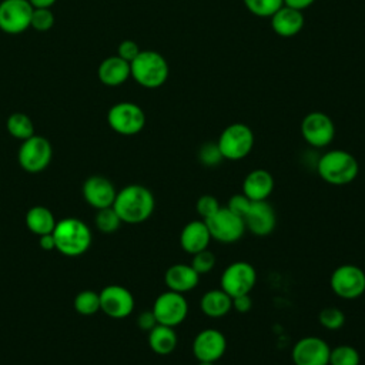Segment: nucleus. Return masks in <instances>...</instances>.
I'll list each match as a JSON object with an SVG mask.
<instances>
[{
  "label": "nucleus",
  "instance_id": "obj_1",
  "mask_svg": "<svg viewBox=\"0 0 365 365\" xmlns=\"http://www.w3.org/2000/svg\"><path fill=\"white\" fill-rule=\"evenodd\" d=\"M113 208L125 224H141L155 208L153 192L141 184H130L117 191Z\"/></svg>",
  "mask_w": 365,
  "mask_h": 365
},
{
  "label": "nucleus",
  "instance_id": "obj_2",
  "mask_svg": "<svg viewBox=\"0 0 365 365\" xmlns=\"http://www.w3.org/2000/svg\"><path fill=\"white\" fill-rule=\"evenodd\" d=\"M317 173L331 185H346L359 173L358 160L345 150H329L317 161Z\"/></svg>",
  "mask_w": 365,
  "mask_h": 365
},
{
  "label": "nucleus",
  "instance_id": "obj_3",
  "mask_svg": "<svg viewBox=\"0 0 365 365\" xmlns=\"http://www.w3.org/2000/svg\"><path fill=\"white\" fill-rule=\"evenodd\" d=\"M53 237L56 250L67 257H78L91 245V231L88 225L78 218H63L57 221Z\"/></svg>",
  "mask_w": 365,
  "mask_h": 365
},
{
  "label": "nucleus",
  "instance_id": "obj_4",
  "mask_svg": "<svg viewBox=\"0 0 365 365\" xmlns=\"http://www.w3.org/2000/svg\"><path fill=\"white\" fill-rule=\"evenodd\" d=\"M131 77L141 87L157 88L168 78L167 60L154 50H141L138 56L130 63Z\"/></svg>",
  "mask_w": 365,
  "mask_h": 365
},
{
  "label": "nucleus",
  "instance_id": "obj_5",
  "mask_svg": "<svg viewBox=\"0 0 365 365\" xmlns=\"http://www.w3.org/2000/svg\"><path fill=\"white\" fill-rule=\"evenodd\" d=\"M217 144L224 160L238 161L251 153L254 147V133L244 123H232L221 131Z\"/></svg>",
  "mask_w": 365,
  "mask_h": 365
},
{
  "label": "nucleus",
  "instance_id": "obj_6",
  "mask_svg": "<svg viewBox=\"0 0 365 365\" xmlns=\"http://www.w3.org/2000/svg\"><path fill=\"white\" fill-rule=\"evenodd\" d=\"M107 123L117 134L134 135L144 128L145 114L135 103L120 101L110 107L107 113Z\"/></svg>",
  "mask_w": 365,
  "mask_h": 365
},
{
  "label": "nucleus",
  "instance_id": "obj_7",
  "mask_svg": "<svg viewBox=\"0 0 365 365\" xmlns=\"http://www.w3.org/2000/svg\"><path fill=\"white\" fill-rule=\"evenodd\" d=\"M329 287L342 299L359 298L365 292V271L355 264H342L332 271Z\"/></svg>",
  "mask_w": 365,
  "mask_h": 365
},
{
  "label": "nucleus",
  "instance_id": "obj_8",
  "mask_svg": "<svg viewBox=\"0 0 365 365\" xmlns=\"http://www.w3.org/2000/svg\"><path fill=\"white\" fill-rule=\"evenodd\" d=\"M257 284V269L247 261H234L227 265L220 278V288L231 298L250 294Z\"/></svg>",
  "mask_w": 365,
  "mask_h": 365
},
{
  "label": "nucleus",
  "instance_id": "obj_9",
  "mask_svg": "<svg viewBox=\"0 0 365 365\" xmlns=\"http://www.w3.org/2000/svg\"><path fill=\"white\" fill-rule=\"evenodd\" d=\"M151 311L157 324L175 328L188 317L190 305L184 294L168 289L155 298Z\"/></svg>",
  "mask_w": 365,
  "mask_h": 365
},
{
  "label": "nucleus",
  "instance_id": "obj_10",
  "mask_svg": "<svg viewBox=\"0 0 365 365\" xmlns=\"http://www.w3.org/2000/svg\"><path fill=\"white\" fill-rule=\"evenodd\" d=\"M205 222L211 238L222 244L240 241L247 231L244 218L234 214L227 207H221L211 218L205 220Z\"/></svg>",
  "mask_w": 365,
  "mask_h": 365
},
{
  "label": "nucleus",
  "instance_id": "obj_11",
  "mask_svg": "<svg viewBox=\"0 0 365 365\" xmlns=\"http://www.w3.org/2000/svg\"><path fill=\"white\" fill-rule=\"evenodd\" d=\"M53 148L50 141L43 135H31L21 141L17 160L20 167L27 173H40L47 168L51 161Z\"/></svg>",
  "mask_w": 365,
  "mask_h": 365
},
{
  "label": "nucleus",
  "instance_id": "obj_12",
  "mask_svg": "<svg viewBox=\"0 0 365 365\" xmlns=\"http://www.w3.org/2000/svg\"><path fill=\"white\" fill-rule=\"evenodd\" d=\"M34 7L29 0L0 1V30L6 34H20L30 27Z\"/></svg>",
  "mask_w": 365,
  "mask_h": 365
},
{
  "label": "nucleus",
  "instance_id": "obj_13",
  "mask_svg": "<svg viewBox=\"0 0 365 365\" xmlns=\"http://www.w3.org/2000/svg\"><path fill=\"white\" fill-rule=\"evenodd\" d=\"M301 134L311 147L324 148L332 143L335 137V125L328 114L312 111L302 118Z\"/></svg>",
  "mask_w": 365,
  "mask_h": 365
},
{
  "label": "nucleus",
  "instance_id": "obj_14",
  "mask_svg": "<svg viewBox=\"0 0 365 365\" xmlns=\"http://www.w3.org/2000/svg\"><path fill=\"white\" fill-rule=\"evenodd\" d=\"M329 352L331 346L325 339L307 335L294 344L291 358L294 365H328Z\"/></svg>",
  "mask_w": 365,
  "mask_h": 365
},
{
  "label": "nucleus",
  "instance_id": "obj_15",
  "mask_svg": "<svg viewBox=\"0 0 365 365\" xmlns=\"http://www.w3.org/2000/svg\"><path fill=\"white\" fill-rule=\"evenodd\" d=\"M100 294V311L114 319L127 318L134 311V297L123 285H107Z\"/></svg>",
  "mask_w": 365,
  "mask_h": 365
},
{
  "label": "nucleus",
  "instance_id": "obj_16",
  "mask_svg": "<svg viewBox=\"0 0 365 365\" xmlns=\"http://www.w3.org/2000/svg\"><path fill=\"white\" fill-rule=\"evenodd\" d=\"M227 345V338L220 329L205 328L192 339V355L197 361L217 362L224 356Z\"/></svg>",
  "mask_w": 365,
  "mask_h": 365
},
{
  "label": "nucleus",
  "instance_id": "obj_17",
  "mask_svg": "<svg viewBox=\"0 0 365 365\" xmlns=\"http://www.w3.org/2000/svg\"><path fill=\"white\" fill-rule=\"evenodd\" d=\"M245 230L255 237H267L277 227V214L274 207L267 201H252L244 215Z\"/></svg>",
  "mask_w": 365,
  "mask_h": 365
},
{
  "label": "nucleus",
  "instance_id": "obj_18",
  "mask_svg": "<svg viewBox=\"0 0 365 365\" xmlns=\"http://www.w3.org/2000/svg\"><path fill=\"white\" fill-rule=\"evenodd\" d=\"M83 195L88 205L101 210L113 207L117 191L114 184L103 175H91L84 181Z\"/></svg>",
  "mask_w": 365,
  "mask_h": 365
},
{
  "label": "nucleus",
  "instance_id": "obj_19",
  "mask_svg": "<svg viewBox=\"0 0 365 365\" xmlns=\"http://www.w3.org/2000/svg\"><path fill=\"white\" fill-rule=\"evenodd\" d=\"M211 240L207 222L201 218L187 222L180 232V245L190 255L207 250Z\"/></svg>",
  "mask_w": 365,
  "mask_h": 365
},
{
  "label": "nucleus",
  "instance_id": "obj_20",
  "mask_svg": "<svg viewBox=\"0 0 365 365\" xmlns=\"http://www.w3.org/2000/svg\"><path fill=\"white\" fill-rule=\"evenodd\" d=\"M200 274L191 267V264H173L164 274V282L170 291L187 294L192 291L200 282Z\"/></svg>",
  "mask_w": 365,
  "mask_h": 365
},
{
  "label": "nucleus",
  "instance_id": "obj_21",
  "mask_svg": "<svg viewBox=\"0 0 365 365\" xmlns=\"http://www.w3.org/2000/svg\"><path fill=\"white\" fill-rule=\"evenodd\" d=\"M275 187L272 174L265 168H255L250 171L242 181V194L251 201L268 200Z\"/></svg>",
  "mask_w": 365,
  "mask_h": 365
},
{
  "label": "nucleus",
  "instance_id": "obj_22",
  "mask_svg": "<svg viewBox=\"0 0 365 365\" xmlns=\"http://www.w3.org/2000/svg\"><path fill=\"white\" fill-rule=\"evenodd\" d=\"M97 77L104 86H121L131 77L130 63L118 56H108L98 64Z\"/></svg>",
  "mask_w": 365,
  "mask_h": 365
},
{
  "label": "nucleus",
  "instance_id": "obj_23",
  "mask_svg": "<svg viewBox=\"0 0 365 365\" xmlns=\"http://www.w3.org/2000/svg\"><path fill=\"white\" fill-rule=\"evenodd\" d=\"M271 27L281 37H292L304 27V14L301 10L282 6L271 16Z\"/></svg>",
  "mask_w": 365,
  "mask_h": 365
},
{
  "label": "nucleus",
  "instance_id": "obj_24",
  "mask_svg": "<svg viewBox=\"0 0 365 365\" xmlns=\"http://www.w3.org/2000/svg\"><path fill=\"white\" fill-rule=\"evenodd\" d=\"M200 308L205 317L218 319L232 309V298L221 288L208 289L200 299Z\"/></svg>",
  "mask_w": 365,
  "mask_h": 365
},
{
  "label": "nucleus",
  "instance_id": "obj_25",
  "mask_svg": "<svg viewBox=\"0 0 365 365\" xmlns=\"http://www.w3.org/2000/svg\"><path fill=\"white\" fill-rule=\"evenodd\" d=\"M148 345L157 355H170L178 345V336L173 327L157 324L148 331Z\"/></svg>",
  "mask_w": 365,
  "mask_h": 365
},
{
  "label": "nucleus",
  "instance_id": "obj_26",
  "mask_svg": "<svg viewBox=\"0 0 365 365\" xmlns=\"http://www.w3.org/2000/svg\"><path fill=\"white\" fill-rule=\"evenodd\" d=\"M57 221L53 215V212L43 205L31 207L26 214V225L27 228L36 234V235H44L51 234Z\"/></svg>",
  "mask_w": 365,
  "mask_h": 365
},
{
  "label": "nucleus",
  "instance_id": "obj_27",
  "mask_svg": "<svg viewBox=\"0 0 365 365\" xmlns=\"http://www.w3.org/2000/svg\"><path fill=\"white\" fill-rule=\"evenodd\" d=\"M6 128L11 137L21 141L34 135V124L31 118L24 113L10 114L6 121Z\"/></svg>",
  "mask_w": 365,
  "mask_h": 365
},
{
  "label": "nucleus",
  "instance_id": "obj_28",
  "mask_svg": "<svg viewBox=\"0 0 365 365\" xmlns=\"http://www.w3.org/2000/svg\"><path fill=\"white\" fill-rule=\"evenodd\" d=\"M361 355L356 348L348 344L338 345L331 348L329 352V364L328 365H359Z\"/></svg>",
  "mask_w": 365,
  "mask_h": 365
},
{
  "label": "nucleus",
  "instance_id": "obj_29",
  "mask_svg": "<svg viewBox=\"0 0 365 365\" xmlns=\"http://www.w3.org/2000/svg\"><path fill=\"white\" fill-rule=\"evenodd\" d=\"M74 309L80 315H94L100 311V294L90 289L81 291L74 298Z\"/></svg>",
  "mask_w": 365,
  "mask_h": 365
},
{
  "label": "nucleus",
  "instance_id": "obj_30",
  "mask_svg": "<svg viewBox=\"0 0 365 365\" xmlns=\"http://www.w3.org/2000/svg\"><path fill=\"white\" fill-rule=\"evenodd\" d=\"M121 222L123 221L120 220L118 214L115 212V210L113 207H106V208L97 210L96 227L98 228V231H101L104 234H111L120 228Z\"/></svg>",
  "mask_w": 365,
  "mask_h": 365
},
{
  "label": "nucleus",
  "instance_id": "obj_31",
  "mask_svg": "<svg viewBox=\"0 0 365 365\" xmlns=\"http://www.w3.org/2000/svg\"><path fill=\"white\" fill-rule=\"evenodd\" d=\"M345 314L342 309L336 307H327L319 311L318 321L322 328L328 331H336L341 329L345 325Z\"/></svg>",
  "mask_w": 365,
  "mask_h": 365
},
{
  "label": "nucleus",
  "instance_id": "obj_32",
  "mask_svg": "<svg viewBox=\"0 0 365 365\" xmlns=\"http://www.w3.org/2000/svg\"><path fill=\"white\" fill-rule=\"evenodd\" d=\"M245 7L258 17H271L279 7L284 6V0H242Z\"/></svg>",
  "mask_w": 365,
  "mask_h": 365
},
{
  "label": "nucleus",
  "instance_id": "obj_33",
  "mask_svg": "<svg viewBox=\"0 0 365 365\" xmlns=\"http://www.w3.org/2000/svg\"><path fill=\"white\" fill-rule=\"evenodd\" d=\"M224 160L217 143H204L198 150V161L204 167H217Z\"/></svg>",
  "mask_w": 365,
  "mask_h": 365
},
{
  "label": "nucleus",
  "instance_id": "obj_34",
  "mask_svg": "<svg viewBox=\"0 0 365 365\" xmlns=\"http://www.w3.org/2000/svg\"><path fill=\"white\" fill-rule=\"evenodd\" d=\"M220 208H221L220 201L217 200V197H214L211 194H204V195L198 197V200L195 201V211H197L198 217L204 221L211 218Z\"/></svg>",
  "mask_w": 365,
  "mask_h": 365
},
{
  "label": "nucleus",
  "instance_id": "obj_35",
  "mask_svg": "<svg viewBox=\"0 0 365 365\" xmlns=\"http://www.w3.org/2000/svg\"><path fill=\"white\" fill-rule=\"evenodd\" d=\"M215 255L214 252H211L208 248L204 250V251H200L197 254L192 255V259H191V267L200 274V275H204V274H208L214 269L215 267Z\"/></svg>",
  "mask_w": 365,
  "mask_h": 365
},
{
  "label": "nucleus",
  "instance_id": "obj_36",
  "mask_svg": "<svg viewBox=\"0 0 365 365\" xmlns=\"http://www.w3.org/2000/svg\"><path fill=\"white\" fill-rule=\"evenodd\" d=\"M54 24V14L50 9H34L31 14L30 27L37 31H47Z\"/></svg>",
  "mask_w": 365,
  "mask_h": 365
},
{
  "label": "nucleus",
  "instance_id": "obj_37",
  "mask_svg": "<svg viewBox=\"0 0 365 365\" xmlns=\"http://www.w3.org/2000/svg\"><path fill=\"white\" fill-rule=\"evenodd\" d=\"M251 202H252V201H251L245 194L238 192V194H234V195H231V197L228 198V202H227L225 207H227L230 211H232L234 214H237V215H240V217L244 218V215L247 214V211H248Z\"/></svg>",
  "mask_w": 365,
  "mask_h": 365
},
{
  "label": "nucleus",
  "instance_id": "obj_38",
  "mask_svg": "<svg viewBox=\"0 0 365 365\" xmlns=\"http://www.w3.org/2000/svg\"><path fill=\"white\" fill-rule=\"evenodd\" d=\"M140 47L138 44L134 41V40H123L120 44H118V48H117V56L121 57L123 60L131 63L140 53Z\"/></svg>",
  "mask_w": 365,
  "mask_h": 365
},
{
  "label": "nucleus",
  "instance_id": "obj_39",
  "mask_svg": "<svg viewBox=\"0 0 365 365\" xmlns=\"http://www.w3.org/2000/svg\"><path fill=\"white\" fill-rule=\"evenodd\" d=\"M252 308V298L250 294L238 295L232 298V309L238 314H247Z\"/></svg>",
  "mask_w": 365,
  "mask_h": 365
},
{
  "label": "nucleus",
  "instance_id": "obj_40",
  "mask_svg": "<svg viewBox=\"0 0 365 365\" xmlns=\"http://www.w3.org/2000/svg\"><path fill=\"white\" fill-rule=\"evenodd\" d=\"M137 325L143 331H151L157 325V319H155L153 311L151 309L150 311H143L137 317Z\"/></svg>",
  "mask_w": 365,
  "mask_h": 365
},
{
  "label": "nucleus",
  "instance_id": "obj_41",
  "mask_svg": "<svg viewBox=\"0 0 365 365\" xmlns=\"http://www.w3.org/2000/svg\"><path fill=\"white\" fill-rule=\"evenodd\" d=\"M315 0H284V4L297 10H304L307 7H309Z\"/></svg>",
  "mask_w": 365,
  "mask_h": 365
},
{
  "label": "nucleus",
  "instance_id": "obj_42",
  "mask_svg": "<svg viewBox=\"0 0 365 365\" xmlns=\"http://www.w3.org/2000/svg\"><path fill=\"white\" fill-rule=\"evenodd\" d=\"M40 247L46 251H50V250H54L56 248V241H54V237H53V232L51 234H44V235H40Z\"/></svg>",
  "mask_w": 365,
  "mask_h": 365
},
{
  "label": "nucleus",
  "instance_id": "obj_43",
  "mask_svg": "<svg viewBox=\"0 0 365 365\" xmlns=\"http://www.w3.org/2000/svg\"><path fill=\"white\" fill-rule=\"evenodd\" d=\"M34 9H50L57 0H29Z\"/></svg>",
  "mask_w": 365,
  "mask_h": 365
},
{
  "label": "nucleus",
  "instance_id": "obj_44",
  "mask_svg": "<svg viewBox=\"0 0 365 365\" xmlns=\"http://www.w3.org/2000/svg\"><path fill=\"white\" fill-rule=\"evenodd\" d=\"M197 365H215V362H207V361H198Z\"/></svg>",
  "mask_w": 365,
  "mask_h": 365
}]
</instances>
